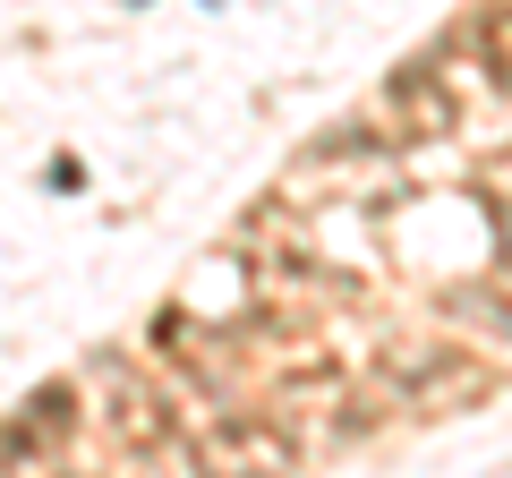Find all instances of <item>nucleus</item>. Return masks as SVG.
Listing matches in <instances>:
<instances>
[{
    "instance_id": "1",
    "label": "nucleus",
    "mask_w": 512,
    "mask_h": 478,
    "mask_svg": "<svg viewBox=\"0 0 512 478\" xmlns=\"http://www.w3.org/2000/svg\"><path fill=\"white\" fill-rule=\"evenodd\" d=\"M299 461V436L265 410H222L197 427V470L205 478H282Z\"/></svg>"
},
{
    "instance_id": "2",
    "label": "nucleus",
    "mask_w": 512,
    "mask_h": 478,
    "mask_svg": "<svg viewBox=\"0 0 512 478\" xmlns=\"http://www.w3.org/2000/svg\"><path fill=\"white\" fill-rule=\"evenodd\" d=\"M453 120H461V103H453V86H444L436 60H410V69L384 77V94H376V129H384V146H419V137H444Z\"/></svg>"
},
{
    "instance_id": "3",
    "label": "nucleus",
    "mask_w": 512,
    "mask_h": 478,
    "mask_svg": "<svg viewBox=\"0 0 512 478\" xmlns=\"http://www.w3.org/2000/svg\"><path fill=\"white\" fill-rule=\"evenodd\" d=\"M94 393H103V427L120 444H137V453H154V444H171V402L146 385V376L128 368V359H94Z\"/></svg>"
},
{
    "instance_id": "4",
    "label": "nucleus",
    "mask_w": 512,
    "mask_h": 478,
    "mask_svg": "<svg viewBox=\"0 0 512 478\" xmlns=\"http://www.w3.org/2000/svg\"><path fill=\"white\" fill-rule=\"evenodd\" d=\"M77 427H86L77 393H69V385H35L9 419H0V461H60Z\"/></svg>"
},
{
    "instance_id": "5",
    "label": "nucleus",
    "mask_w": 512,
    "mask_h": 478,
    "mask_svg": "<svg viewBox=\"0 0 512 478\" xmlns=\"http://www.w3.org/2000/svg\"><path fill=\"white\" fill-rule=\"evenodd\" d=\"M453 376H461V342H436V333H393L376 350V385L393 402H436Z\"/></svg>"
},
{
    "instance_id": "6",
    "label": "nucleus",
    "mask_w": 512,
    "mask_h": 478,
    "mask_svg": "<svg viewBox=\"0 0 512 478\" xmlns=\"http://www.w3.org/2000/svg\"><path fill=\"white\" fill-rule=\"evenodd\" d=\"M478 43H487V69H495V77L512 86V9H495V18L478 26Z\"/></svg>"
}]
</instances>
